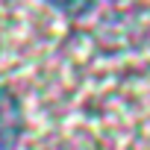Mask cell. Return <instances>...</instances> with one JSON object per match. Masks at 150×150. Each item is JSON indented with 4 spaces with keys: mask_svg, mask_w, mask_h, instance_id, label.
Instances as JSON below:
<instances>
[{
    "mask_svg": "<svg viewBox=\"0 0 150 150\" xmlns=\"http://www.w3.org/2000/svg\"><path fill=\"white\" fill-rule=\"evenodd\" d=\"M15 135H18V112L12 109V112L6 115L3 106H0V150H3Z\"/></svg>",
    "mask_w": 150,
    "mask_h": 150,
    "instance_id": "6da1fadb",
    "label": "cell"
}]
</instances>
